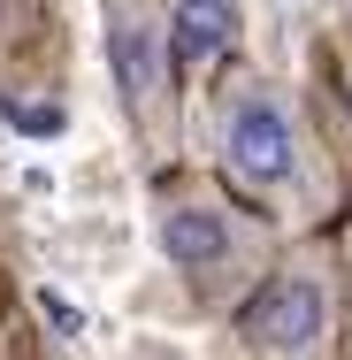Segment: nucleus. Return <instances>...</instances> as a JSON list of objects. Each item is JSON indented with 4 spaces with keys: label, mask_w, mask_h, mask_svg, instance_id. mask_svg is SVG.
Segmentation results:
<instances>
[{
    "label": "nucleus",
    "mask_w": 352,
    "mask_h": 360,
    "mask_svg": "<svg viewBox=\"0 0 352 360\" xmlns=\"http://www.w3.org/2000/svg\"><path fill=\"white\" fill-rule=\"evenodd\" d=\"M153 253L184 276V291L207 307V314H237L261 276L283 261V230L268 207H253L245 192H230L222 176H184L169 169L153 184Z\"/></svg>",
    "instance_id": "obj_1"
},
{
    "label": "nucleus",
    "mask_w": 352,
    "mask_h": 360,
    "mask_svg": "<svg viewBox=\"0 0 352 360\" xmlns=\"http://www.w3.org/2000/svg\"><path fill=\"white\" fill-rule=\"evenodd\" d=\"M207 169L245 192L253 207H268L276 222L314 215V131L299 92L268 70L230 62L222 77H207Z\"/></svg>",
    "instance_id": "obj_2"
},
{
    "label": "nucleus",
    "mask_w": 352,
    "mask_h": 360,
    "mask_svg": "<svg viewBox=\"0 0 352 360\" xmlns=\"http://www.w3.org/2000/svg\"><path fill=\"white\" fill-rule=\"evenodd\" d=\"M100 46L123 100V123L153 169H176L184 153V62L169 31V0H100Z\"/></svg>",
    "instance_id": "obj_3"
},
{
    "label": "nucleus",
    "mask_w": 352,
    "mask_h": 360,
    "mask_svg": "<svg viewBox=\"0 0 352 360\" xmlns=\"http://www.w3.org/2000/svg\"><path fill=\"white\" fill-rule=\"evenodd\" d=\"M337 269L330 245H291L276 269L261 276V291L237 307V345L261 360H314L337 345Z\"/></svg>",
    "instance_id": "obj_4"
},
{
    "label": "nucleus",
    "mask_w": 352,
    "mask_h": 360,
    "mask_svg": "<svg viewBox=\"0 0 352 360\" xmlns=\"http://www.w3.org/2000/svg\"><path fill=\"white\" fill-rule=\"evenodd\" d=\"M169 31L184 77H222L245 39V0H169Z\"/></svg>",
    "instance_id": "obj_5"
},
{
    "label": "nucleus",
    "mask_w": 352,
    "mask_h": 360,
    "mask_svg": "<svg viewBox=\"0 0 352 360\" xmlns=\"http://www.w3.org/2000/svg\"><path fill=\"white\" fill-rule=\"evenodd\" d=\"M337 269H345V291H352V222H345V238H337Z\"/></svg>",
    "instance_id": "obj_6"
},
{
    "label": "nucleus",
    "mask_w": 352,
    "mask_h": 360,
    "mask_svg": "<svg viewBox=\"0 0 352 360\" xmlns=\"http://www.w3.org/2000/svg\"><path fill=\"white\" fill-rule=\"evenodd\" d=\"M345 100H352V62H345Z\"/></svg>",
    "instance_id": "obj_7"
}]
</instances>
